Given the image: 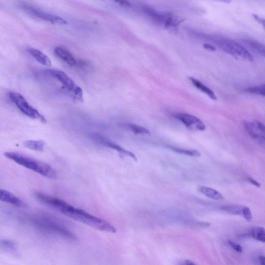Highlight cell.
<instances>
[{
	"label": "cell",
	"mask_w": 265,
	"mask_h": 265,
	"mask_svg": "<svg viewBox=\"0 0 265 265\" xmlns=\"http://www.w3.org/2000/svg\"><path fill=\"white\" fill-rule=\"evenodd\" d=\"M55 53L57 57L63 60L69 66L72 67L76 66V60L74 56L67 50L61 47H57L55 49Z\"/></svg>",
	"instance_id": "8fae6325"
},
{
	"label": "cell",
	"mask_w": 265,
	"mask_h": 265,
	"mask_svg": "<svg viewBox=\"0 0 265 265\" xmlns=\"http://www.w3.org/2000/svg\"><path fill=\"white\" fill-rule=\"evenodd\" d=\"M50 76L58 80L64 87L72 93L74 97L80 101H83L82 89L77 86L73 79L66 73L59 70H49L46 72Z\"/></svg>",
	"instance_id": "277c9868"
},
{
	"label": "cell",
	"mask_w": 265,
	"mask_h": 265,
	"mask_svg": "<svg viewBox=\"0 0 265 265\" xmlns=\"http://www.w3.org/2000/svg\"><path fill=\"white\" fill-rule=\"evenodd\" d=\"M242 216L249 222L252 220V213L248 207L244 206Z\"/></svg>",
	"instance_id": "603a6c76"
},
{
	"label": "cell",
	"mask_w": 265,
	"mask_h": 265,
	"mask_svg": "<svg viewBox=\"0 0 265 265\" xmlns=\"http://www.w3.org/2000/svg\"><path fill=\"white\" fill-rule=\"evenodd\" d=\"M185 20V18L172 13L168 19L165 27L167 28H175L184 21Z\"/></svg>",
	"instance_id": "e0dca14e"
},
{
	"label": "cell",
	"mask_w": 265,
	"mask_h": 265,
	"mask_svg": "<svg viewBox=\"0 0 265 265\" xmlns=\"http://www.w3.org/2000/svg\"><path fill=\"white\" fill-rule=\"evenodd\" d=\"M229 243L230 245L233 248L234 250H235L236 251L241 253L242 252V248L240 245V244L235 243L234 241H229Z\"/></svg>",
	"instance_id": "cb8c5ba5"
},
{
	"label": "cell",
	"mask_w": 265,
	"mask_h": 265,
	"mask_svg": "<svg viewBox=\"0 0 265 265\" xmlns=\"http://www.w3.org/2000/svg\"><path fill=\"white\" fill-rule=\"evenodd\" d=\"M192 84L198 89L207 94L210 98L213 100H217V97L214 92L209 88L202 84L200 81L193 77H190Z\"/></svg>",
	"instance_id": "4fadbf2b"
},
{
	"label": "cell",
	"mask_w": 265,
	"mask_h": 265,
	"mask_svg": "<svg viewBox=\"0 0 265 265\" xmlns=\"http://www.w3.org/2000/svg\"><path fill=\"white\" fill-rule=\"evenodd\" d=\"M187 128L194 130L203 131L206 129V126L199 118L189 114H178L175 116Z\"/></svg>",
	"instance_id": "ba28073f"
},
{
	"label": "cell",
	"mask_w": 265,
	"mask_h": 265,
	"mask_svg": "<svg viewBox=\"0 0 265 265\" xmlns=\"http://www.w3.org/2000/svg\"><path fill=\"white\" fill-rule=\"evenodd\" d=\"M168 147L169 148L171 149L173 151L181 154L188 155L189 156H191L193 157H198L200 156L201 155L199 151L195 150L180 149L171 146H168Z\"/></svg>",
	"instance_id": "ffe728a7"
},
{
	"label": "cell",
	"mask_w": 265,
	"mask_h": 265,
	"mask_svg": "<svg viewBox=\"0 0 265 265\" xmlns=\"http://www.w3.org/2000/svg\"><path fill=\"white\" fill-rule=\"evenodd\" d=\"M124 127L132 132V133L138 134V135H148L150 134V132L147 129L137 126L136 125L132 124H125Z\"/></svg>",
	"instance_id": "ac0fdd59"
},
{
	"label": "cell",
	"mask_w": 265,
	"mask_h": 265,
	"mask_svg": "<svg viewBox=\"0 0 265 265\" xmlns=\"http://www.w3.org/2000/svg\"><path fill=\"white\" fill-rule=\"evenodd\" d=\"M245 92L253 94L264 96V85L248 88L245 90Z\"/></svg>",
	"instance_id": "44dd1931"
},
{
	"label": "cell",
	"mask_w": 265,
	"mask_h": 265,
	"mask_svg": "<svg viewBox=\"0 0 265 265\" xmlns=\"http://www.w3.org/2000/svg\"><path fill=\"white\" fill-rule=\"evenodd\" d=\"M116 3L123 7H129L131 6V4L128 1H117Z\"/></svg>",
	"instance_id": "83f0119b"
},
{
	"label": "cell",
	"mask_w": 265,
	"mask_h": 265,
	"mask_svg": "<svg viewBox=\"0 0 265 265\" xmlns=\"http://www.w3.org/2000/svg\"><path fill=\"white\" fill-rule=\"evenodd\" d=\"M203 47L206 50H208L209 51H215L216 50V47L214 46L210 45L209 44H207V43L204 44L203 45Z\"/></svg>",
	"instance_id": "d4e9b609"
},
{
	"label": "cell",
	"mask_w": 265,
	"mask_h": 265,
	"mask_svg": "<svg viewBox=\"0 0 265 265\" xmlns=\"http://www.w3.org/2000/svg\"><path fill=\"white\" fill-rule=\"evenodd\" d=\"M36 198L65 216L92 228L111 233L117 232L116 228L108 221L91 215L82 209L76 208L62 199L41 193L37 194Z\"/></svg>",
	"instance_id": "6da1fadb"
},
{
	"label": "cell",
	"mask_w": 265,
	"mask_h": 265,
	"mask_svg": "<svg viewBox=\"0 0 265 265\" xmlns=\"http://www.w3.org/2000/svg\"><path fill=\"white\" fill-rule=\"evenodd\" d=\"M253 16L257 22H258L260 24L262 25L263 27H264V20L263 18L259 17L256 15L254 14Z\"/></svg>",
	"instance_id": "484cf974"
},
{
	"label": "cell",
	"mask_w": 265,
	"mask_h": 265,
	"mask_svg": "<svg viewBox=\"0 0 265 265\" xmlns=\"http://www.w3.org/2000/svg\"><path fill=\"white\" fill-rule=\"evenodd\" d=\"M45 143L42 140H27L24 142L25 146L32 150L43 151L44 150Z\"/></svg>",
	"instance_id": "5bb4252c"
},
{
	"label": "cell",
	"mask_w": 265,
	"mask_h": 265,
	"mask_svg": "<svg viewBox=\"0 0 265 265\" xmlns=\"http://www.w3.org/2000/svg\"><path fill=\"white\" fill-rule=\"evenodd\" d=\"M0 201H2L18 207H25L26 204L21 199L12 193L0 189Z\"/></svg>",
	"instance_id": "30bf717a"
},
{
	"label": "cell",
	"mask_w": 265,
	"mask_h": 265,
	"mask_svg": "<svg viewBox=\"0 0 265 265\" xmlns=\"http://www.w3.org/2000/svg\"><path fill=\"white\" fill-rule=\"evenodd\" d=\"M249 236L256 240L264 242L265 231L264 229L260 227L253 228L249 232Z\"/></svg>",
	"instance_id": "2e32d148"
},
{
	"label": "cell",
	"mask_w": 265,
	"mask_h": 265,
	"mask_svg": "<svg viewBox=\"0 0 265 265\" xmlns=\"http://www.w3.org/2000/svg\"><path fill=\"white\" fill-rule=\"evenodd\" d=\"M23 9L29 14L51 24L58 25H67L68 24L67 20L63 18L46 13L33 7L24 5Z\"/></svg>",
	"instance_id": "8992f818"
},
{
	"label": "cell",
	"mask_w": 265,
	"mask_h": 265,
	"mask_svg": "<svg viewBox=\"0 0 265 265\" xmlns=\"http://www.w3.org/2000/svg\"><path fill=\"white\" fill-rule=\"evenodd\" d=\"M219 47L226 52L236 57H240L250 61H254L253 56L242 46L229 39H224L219 42Z\"/></svg>",
	"instance_id": "5b68a950"
},
{
	"label": "cell",
	"mask_w": 265,
	"mask_h": 265,
	"mask_svg": "<svg viewBox=\"0 0 265 265\" xmlns=\"http://www.w3.org/2000/svg\"><path fill=\"white\" fill-rule=\"evenodd\" d=\"M93 139L95 141L98 142V144L113 150H115L123 156L131 157L134 160L137 161V157L135 154L133 153L115 143V142L105 138L103 136L95 134L93 136Z\"/></svg>",
	"instance_id": "52a82bcc"
},
{
	"label": "cell",
	"mask_w": 265,
	"mask_h": 265,
	"mask_svg": "<svg viewBox=\"0 0 265 265\" xmlns=\"http://www.w3.org/2000/svg\"><path fill=\"white\" fill-rule=\"evenodd\" d=\"M28 52L40 64L46 67H51L52 66L50 59L42 51L35 48H29Z\"/></svg>",
	"instance_id": "7c38bea8"
},
{
	"label": "cell",
	"mask_w": 265,
	"mask_h": 265,
	"mask_svg": "<svg viewBox=\"0 0 265 265\" xmlns=\"http://www.w3.org/2000/svg\"><path fill=\"white\" fill-rule=\"evenodd\" d=\"M5 156L14 161L19 165L34 171L40 175L51 179L57 178L56 172L50 166L26 155L13 152H7Z\"/></svg>",
	"instance_id": "7a4b0ae2"
},
{
	"label": "cell",
	"mask_w": 265,
	"mask_h": 265,
	"mask_svg": "<svg viewBox=\"0 0 265 265\" xmlns=\"http://www.w3.org/2000/svg\"><path fill=\"white\" fill-rule=\"evenodd\" d=\"M199 191L207 197L215 200H221L224 199L223 195L217 190L206 187H201L199 189Z\"/></svg>",
	"instance_id": "9a60e30c"
},
{
	"label": "cell",
	"mask_w": 265,
	"mask_h": 265,
	"mask_svg": "<svg viewBox=\"0 0 265 265\" xmlns=\"http://www.w3.org/2000/svg\"><path fill=\"white\" fill-rule=\"evenodd\" d=\"M185 263L186 265H196L195 263L189 260H186Z\"/></svg>",
	"instance_id": "f546056e"
},
{
	"label": "cell",
	"mask_w": 265,
	"mask_h": 265,
	"mask_svg": "<svg viewBox=\"0 0 265 265\" xmlns=\"http://www.w3.org/2000/svg\"><path fill=\"white\" fill-rule=\"evenodd\" d=\"M247 42L255 50H256L260 55L264 56V48L263 45L256 41H255V40H248Z\"/></svg>",
	"instance_id": "7402d4cb"
},
{
	"label": "cell",
	"mask_w": 265,
	"mask_h": 265,
	"mask_svg": "<svg viewBox=\"0 0 265 265\" xmlns=\"http://www.w3.org/2000/svg\"><path fill=\"white\" fill-rule=\"evenodd\" d=\"M243 126L247 132L252 138L260 142V144H264V133L259 130L256 121L253 122H244Z\"/></svg>",
	"instance_id": "9c48e42d"
},
{
	"label": "cell",
	"mask_w": 265,
	"mask_h": 265,
	"mask_svg": "<svg viewBox=\"0 0 265 265\" xmlns=\"http://www.w3.org/2000/svg\"><path fill=\"white\" fill-rule=\"evenodd\" d=\"M243 207L241 205H224L221 207V210L231 215L242 216Z\"/></svg>",
	"instance_id": "d6986e66"
},
{
	"label": "cell",
	"mask_w": 265,
	"mask_h": 265,
	"mask_svg": "<svg viewBox=\"0 0 265 265\" xmlns=\"http://www.w3.org/2000/svg\"><path fill=\"white\" fill-rule=\"evenodd\" d=\"M9 96L18 109L24 114L32 119H37L43 123H46L44 117L32 107L22 95L15 92H11Z\"/></svg>",
	"instance_id": "3957f363"
},
{
	"label": "cell",
	"mask_w": 265,
	"mask_h": 265,
	"mask_svg": "<svg viewBox=\"0 0 265 265\" xmlns=\"http://www.w3.org/2000/svg\"><path fill=\"white\" fill-rule=\"evenodd\" d=\"M247 180L248 181H249L251 184H252L253 185L257 187H260V183H258L257 181H256V180H255L254 179H253V178H251V177H248L247 178Z\"/></svg>",
	"instance_id": "4316f807"
},
{
	"label": "cell",
	"mask_w": 265,
	"mask_h": 265,
	"mask_svg": "<svg viewBox=\"0 0 265 265\" xmlns=\"http://www.w3.org/2000/svg\"><path fill=\"white\" fill-rule=\"evenodd\" d=\"M260 265H264V257L263 255H260L258 257Z\"/></svg>",
	"instance_id": "f1b7e54d"
}]
</instances>
